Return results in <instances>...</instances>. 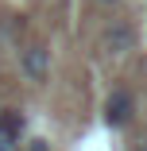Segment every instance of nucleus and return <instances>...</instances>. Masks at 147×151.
Listing matches in <instances>:
<instances>
[{"mask_svg": "<svg viewBox=\"0 0 147 151\" xmlns=\"http://www.w3.org/2000/svg\"><path fill=\"white\" fill-rule=\"evenodd\" d=\"M101 50H105V54H128V50H136V31H132V23L112 19L105 31H101Z\"/></svg>", "mask_w": 147, "mask_h": 151, "instance_id": "7ed1b4c3", "label": "nucleus"}, {"mask_svg": "<svg viewBox=\"0 0 147 151\" xmlns=\"http://www.w3.org/2000/svg\"><path fill=\"white\" fill-rule=\"evenodd\" d=\"M101 4H116V0H101Z\"/></svg>", "mask_w": 147, "mask_h": 151, "instance_id": "0eeeda50", "label": "nucleus"}, {"mask_svg": "<svg viewBox=\"0 0 147 151\" xmlns=\"http://www.w3.org/2000/svg\"><path fill=\"white\" fill-rule=\"evenodd\" d=\"M27 151H50V143H47V139H31V143H27Z\"/></svg>", "mask_w": 147, "mask_h": 151, "instance_id": "39448f33", "label": "nucleus"}, {"mask_svg": "<svg viewBox=\"0 0 147 151\" xmlns=\"http://www.w3.org/2000/svg\"><path fill=\"white\" fill-rule=\"evenodd\" d=\"M139 151H147V136H143V139H139Z\"/></svg>", "mask_w": 147, "mask_h": 151, "instance_id": "423d86ee", "label": "nucleus"}, {"mask_svg": "<svg viewBox=\"0 0 147 151\" xmlns=\"http://www.w3.org/2000/svg\"><path fill=\"white\" fill-rule=\"evenodd\" d=\"M19 74L27 78V81H47V74H50V50L43 47V43H27L23 50H19Z\"/></svg>", "mask_w": 147, "mask_h": 151, "instance_id": "f03ea898", "label": "nucleus"}, {"mask_svg": "<svg viewBox=\"0 0 147 151\" xmlns=\"http://www.w3.org/2000/svg\"><path fill=\"white\" fill-rule=\"evenodd\" d=\"M132 116H136V97H132V89L116 85L112 93L105 97V124H108V128H124V124H132Z\"/></svg>", "mask_w": 147, "mask_h": 151, "instance_id": "f257e3e1", "label": "nucleus"}, {"mask_svg": "<svg viewBox=\"0 0 147 151\" xmlns=\"http://www.w3.org/2000/svg\"><path fill=\"white\" fill-rule=\"evenodd\" d=\"M0 151H19V136H8V132H0Z\"/></svg>", "mask_w": 147, "mask_h": 151, "instance_id": "20e7f679", "label": "nucleus"}]
</instances>
